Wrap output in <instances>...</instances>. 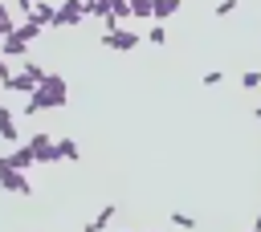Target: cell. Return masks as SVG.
I'll list each match as a JSON object with an SVG mask.
<instances>
[{
  "instance_id": "22",
  "label": "cell",
  "mask_w": 261,
  "mask_h": 232,
  "mask_svg": "<svg viewBox=\"0 0 261 232\" xmlns=\"http://www.w3.org/2000/svg\"><path fill=\"white\" fill-rule=\"evenodd\" d=\"M8 77H12V69L4 65V53H0V81H8Z\"/></svg>"
},
{
  "instance_id": "20",
  "label": "cell",
  "mask_w": 261,
  "mask_h": 232,
  "mask_svg": "<svg viewBox=\"0 0 261 232\" xmlns=\"http://www.w3.org/2000/svg\"><path fill=\"white\" fill-rule=\"evenodd\" d=\"M220 81H224V73H220V69H208V73L200 77V85H220Z\"/></svg>"
},
{
  "instance_id": "14",
  "label": "cell",
  "mask_w": 261,
  "mask_h": 232,
  "mask_svg": "<svg viewBox=\"0 0 261 232\" xmlns=\"http://www.w3.org/2000/svg\"><path fill=\"white\" fill-rule=\"evenodd\" d=\"M147 41H151V45H159V49H167V28H163V20H155V24H151Z\"/></svg>"
},
{
  "instance_id": "3",
  "label": "cell",
  "mask_w": 261,
  "mask_h": 232,
  "mask_svg": "<svg viewBox=\"0 0 261 232\" xmlns=\"http://www.w3.org/2000/svg\"><path fill=\"white\" fill-rule=\"evenodd\" d=\"M82 20H86V0H65L57 8V16H53V28H73Z\"/></svg>"
},
{
  "instance_id": "19",
  "label": "cell",
  "mask_w": 261,
  "mask_h": 232,
  "mask_svg": "<svg viewBox=\"0 0 261 232\" xmlns=\"http://www.w3.org/2000/svg\"><path fill=\"white\" fill-rule=\"evenodd\" d=\"M171 224H175V228H196V216H188V212H171Z\"/></svg>"
},
{
  "instance_id": "5",
  "label": "cell",
  "mask_w": 261,
  "mask_h": 232,
  "mask_svg": "<svg viewBox=\"0 0 261 232\" xmlns=\"http://www.w3.org/2000/svg\"><path fill=\"white\" fill-rule=\"evenodd\" d=\"M29 147H33V155H37V163H61V155H57V138H49V134H33Z\"/></svg>"
},
{
  "instance_id": "10",
  "label": "cell",
  "mask_w": 261,
  "mask_h": 232,
  "mask_svg": "<svg viewBox=\"0 0 261 232\" xmlns=\"http://www.w3.org/2000/svg\"><path fill=\"white\" fill-rule=\"evenodd\" d=\"M114 212H118V208H114V204H106V208H102V212H98V216H94V220L86 224V232H102V228H110Z\"/></svg>"
},
{
  "instance_id": "17",
  "label": "cell",
  "mask_w": 261,
  "mask_h": 232,
  "mask_svg": "<svg viewBox=\"0 0 261 232\" xmlns=\"http://www.w3.org/2000/svg\"><path fill=\"white\" fill-rule=\"evenodd\" d=\"M257 85H261V73L257 69H245L241 73V90H257Z\"/></svg>"
},
{
  "instance_id": "24",
  "label": "cell",
  "mask_w": 261,
  "mask_h": 232,
  "mask_svg": "<svg viewBox=\"0 0 261 232\" xmlns=\"http://www.w3.org/2000/svg\"><path fill=\"white\" fill-rule=\"evenodd\" d=\"M253 114H257V122H261V106H257V110H253Z\"/></svg>"
},
{
  "instance_id": "15",
  "label": "cell",
  "mask_w": 261,
  "mask_h": 232,
  "mask_svg": "<svg viewBox=\"0 0 261 232\" xmlns=\"http://www.w3.org/2000/svg\"><path fill=\"white\" fill-rule=\"evenodd\" d=\"M12 33H16V20L8 16V8H4V0H0V41H4V37H12Z\"/></svg>"
},
{
  "instance_id": "16",
  "label": "cell",
  "mask_w": 261,
  "mask_h": 232,
  "mask_svg": "<svg viewBox=\"0 0 261 232\" xmlns=\"http://www.w3.org/2000/svg\"><path fill=\"white\" fill-rule=\"evenodd\" d=\"M86 16H110V0H86Z\"/></svg>"
},
{
  "instance_id": "6",
  "label": "cell",
  "mask_w": 261,
  "mask_h": 232,
  "mask_svg": "<svg viewBox=\"0 0 261 232\" xmlns=\"http://www.w3.org/2000/svg\"><path fill=\"white\" fill-rule=\"evenodd\" d=\"M29 16H33V20L41 24V28H53V16H57V8H53V4H45V0H37Z\"/></svg>"
},
{
  "instance_id": "9",
  "label": "cell",
  "mask_w": 261,
  "mask_h": 232,
  "mask_svg": "<svg viewBox=\"0 0 261 232\" xmlns=\"http://www.w3.org/2000/svg\"><path fill=\"white\" fill-rule=\"evenodd\" d=\"M12 37H20L24 45H33V41L41 37V24H37V20L29 16V20H20V24H16V33H12Z\"/></svg>"
},
{
  "instance_id": "11",
  "label": "cell",
  "mask_w": 261,
  "mask_h": 232,
  "mask_svg": "<svg viewBox=\"0 0 261 232\" xmlns=\"http://www.w3.org/2000/svg\"><path fill=\"white\" fill-rule=\"evenodd\" d=\"M179 4H184V0H155V4H151V20H167L171 12H179Z\"/></svg>"
},
{
  "instance_id": "21",
  "label": "cell",
  "mask_w": 261,
  "mask_h": 232,
  "mask_svg": "<svg viewBox=\"0 0 261 232\" xmlns=\"http://www.w3.org/2000/svg\"><path fill=\"white\" fill-rule=\"evenodd\" d=\"M228 12H237V0H220L216 4V16H228Z\"/></svg>"
},
{
  "instance_id": "23",
  "label": "cell",
  "mask_w": 261,
  "mask_h": 232,
  "mask_svg": "<svg viewBox=\"0 0 261 232\" xmlns=\"http://www.w3.org/2000/svg\"><path fill=\"white\" fill-rule=\"evenodd\" d=\"M8 167H12V163H8V155H0V175H4Z\"/></svg>"
},
{
  "instance_id": "18",
  "label": "cell",
  "mask_w": 261,
  "mask_h": 232,
  "mask_svg": "<svg viewBox=\"0 0 261 232\" xmlns=\"http://www.w3.org/2000/svg\"><path fill=\"white\" fill-rule=\"evenodd\" d=\"M151 4H155V0H130V12L143 16V20H151Z\"/></svg>"
},
{
  "instance_id": "7",
  "label": "cell",
  "mask_w": 261,
  "mask_h": 232,
  "mask_svg": "<svg viewBox=\"0 0 261 232\" xmlns=\"http://www.w3.org/2000/svg\"><path fill=\"white\" fill-rule=\"evenodd\" d=\"M8 163H12V167H20V171H29V167L37 163V155H33V147L24 142V147H16V151H8Z\"/></svg>"
},
{
  "instance_id": "13",
  "label": "cell",
  "mask_w": 261,
  "mask_h": 232,
  "mask_svg": "<svg viewBox=\"0 0 261 232\" xmlns=\"http://www.w3.org/2000/svg\"><path fill=\"white\" fill-rule=\"evenodd\" d=\"M57 155L69 159V163H77V159H82V147H77L73 138H57Z\"/></svg>"
},
{
  "instance_id": "8",
  "label": "cell",
  "mask_w": 261,
  "mask_h": 232,
  "mask_svg": "<svg viewBox=\"0 0 261 232\" xmlns=\"http://www.w3.org/2000/svg\"><path fill=\"white\" fill-rule=\"evenodd\" d=\"M0 53H4V57H20V61H24V57H29V45H24L20 37H4V41H0Z\"/></svg>"
},
{
  "instance_id": "1",
  "label": "cell",
  "mask_w": 261,
  "mask_h": 232,
  "mask_svg": "<svg viewBox=\"0 0 261 232\" xmlns=\"http://www.w3.org/2000/svg\"><path fill=\"white\" fill-rule=\"evenodd\" d=\"M65 98H69V90H65V77L61 73H45V81L29 94V102H24V110L20 114H37V110H57V106H65Z\"/></svg>"
},
{
  "instance_id": "12",
  "label": "cell",
  "mask_w": 261,
  "mask_h": 232,
  "mask_svg": "<svg viewBox=\"0 0 261 232\" xmlns=\"http://www.w3.org/2000/svg\"><path fill=\"white\" fill-rule=\"evenodd\" d=\"M0 138H4V142H16V118H12V110H4V106H0Z\"/></svg>"
},
{
  "instance_id": "4",
  "label": "cell",
  "mask_w": 261,
  "mask_h": 232,
  "mask_svg": "<svg viewBox=\"0 0 261 232\" xmlns=\"http://www.w3.org/2000/svg\"><path fill=\"white\" fill-rule=\"evenodd\" d=\"M0 187L12 191V195H33V179H29L20 167H8V171L0 175Z\"/></svg>"
},
{
  "instance_id": "2",
  "label": "cell",
  "mask_w": 261,
  "mask_h": 232,
  "mask_svg": "<svg viewBox=\"0 0 261 232\" xmlns=\"http://www.w3.org/2000/svg\"><path fill=\"white\" fill-rule=\"evenodd\" d=\"M98 45H102V49H118V53H130V49L139 45V33H135V28H126V24H118V28L102 33V37H98Z\"/></svg>"
}]
</instances>
